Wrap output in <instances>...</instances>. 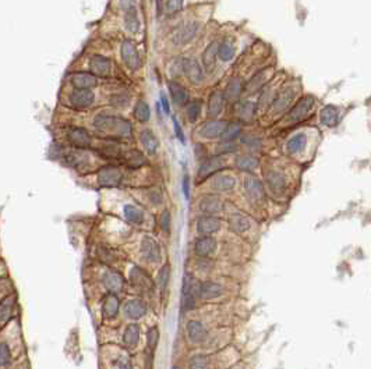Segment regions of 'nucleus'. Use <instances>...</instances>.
Segmentation results:
<instances>
[{
  "label": "nucleus",
  "mask_w": 371,
  "mask_h": 369,
  "mask_svg": "<svg viewBox=\"0 0 371 369\" xmlns=\"http://www.w3.org/2000/svg\"><path fill=\"white\" fill-rule=\"evenodd\" d=\"M121 59L127 67L130 70H137L141 66V59L138 54V50L135 48V45L131 41H125L121 43Z\"/></svg>",
  "instance_id": "6e6552de"
},
{
  "label": "nucleus",
  "mask_w": 371,
  "mask_h": 369,
  "mask_svg": "<svg viewBox=\"0 0 371 369\" xmlns=\"http://www.w3.org/2000/svg\"><path fill=\"white\" fill-rule=\"evenodd\" d=\"M0 358H2V366H6L11 362V354H10V350L7 344L5 341L2 343V350H0Z\"/></svg>",
  "instance_id": "4d7b16f0"
},
{
  "label": "nucleus",
  "mask_w": 371,
  "mask_h": 369,
  "mask_svg": "<svg viewBox=\"0 0 371 369\" xmlns=\"http://www.w3.org/2000/svg\"><path fill=\"white\" fill-rule=\"evenodd\" d=\"M182 71L191 84H200L204 80V71L200 63L196 59H184L182 60Z\"/></svg>",
  "instance_id": "1a4fd4ad"
},
{
  "label": "nucleus",
  "mask_w": 371,
  "mask_h": 369,
  "mask_svg": "<svg viewBox=\"0 0 371 369\" xmlns=\"http://www.w3.org/2000/svg\"><path fill=\"white\" fill-rule=\"evenodd\" d=\"M265 181H267L270 191L275 195L284 194L288 188V178L284 173L276 169H271L268 172H265Z\"/></svg>",
  "instance_id": "423d86ee"
},
{
  "label": "nucleus",
  "mask_w": 371,
  "mask_h": 369,
  "mask_svg": "<svg viewBox=\"0 0 371 369\" xmlns=\"http://www.w3.org/2000/svg\"><path fill=\"white\" fill-rule=\"evenodd\" d=\"M94 125L101 133L120 137V138H129V137H131V133H133V127H131L130 121H127L123 117H119V116L99 115L95 117Z\"/></svg>",
  "instance_id": "f257e3e1"
},
{
  "label": "nucleus",
  "mask_w": 371,
  "mask_h": 369,
  "mask_svg": "<svg viewBox=\"0 0 371 369\" xmlns=\"http://www.w3.org/2000/svg\"><path fill=\"white\" fill-rule=\"evenodd\" d=\"M184 6V0H168L166 2V7H165V11L166 14L172 15L179 13L180 10L183 9Z\"/></svg>",
  "instance_id": "8fccbe9b"
},
{
  "label": "nucleus",
  "mask_w": 371,
  "mask_h": 369,
  "mask_svg": "<svg viewBox=\"0 0 371 369\" xmlns=\"http://www.w3.org/2000/svg\"><path fill=\"white\" fill-rule=\"evenodd\" d=\"M125 25L129 32L131 34H137L140 31L141 23H140V17H138V11H137V7H133L129 11L125 13Z\"/></svg>",
  "instance_id": "4c0bfd02"
},
{
  "label": "nucleus",
  "mask_w": 371,
  "mask_h": 369,
  "mask_svg": "<svg viewBox=\"0 0 371 369\" xmlns=\"http://www.w3.org/2000/svg\"><path fill=\"white\" fill-rule=\"evenodd\" d=\"M161 103H162V109H164L165 113L169 115V113H170V105H169L168 98H166V95H165L164 92L161 94Z\"/></svg>",
  "instance_id": "680f3d73"
},
{
  "label": "nucleus",
  "mask_w": 371,
  "mask_h": 369,
  "mask_svg": "<svg viewBox=\"0 0 371 369\" xmlns=\"http://www.w3.org/2000/svg\"><path fill=\"white\" fill-rule=\"evenodd\" d=\"M119 6L123 10V13H126V11L135 7V0H119Z\"/></svg>",
  "instance_id": "052dcab7"
},
{
  "label": "nucleus",
  "mask_w": 371,
  "mask_h": 369,
  "mask_svg": "<svg viewBox=\"0 0 371 369\" xmlns=\"http://www.w3.org/2000/svg\"><path fill=\"white\" fill-rule=\"evenodd\" d=\"M131 284H134L135 287L141 288V290H151L154 287L152 280L148 274L145 273L144 270L140 268H133L130 273Z\"/></svg>",
  "instance_id": "c85d7f7f"
},
{
  "label": "nucleus",
  "mask_w": 371,
  "mask_h": 369,
  "mask_svg": "<svg viewBox=\"0 0 371 369\" xmlns=\"http://www.w3.org/2000/svg\"><path fill=\"white\" fill-rule=\"evenodd\" d=\"M173 127H174V135H176V138L180 141V142H186V137H184V133L183 130H182V125L179 123L176 119H173Z\"/></svg>",
  "instance_id": "13d9d810"
},
{
  "label": "nucleus",
  "mask_w": 371,
  "mask_h": 369,
  "mask_svg": "<svg viewBox=\"0 0 371 369\" xmlns=\"http://www.w3.org/2000/svg\"><path fill=\"white\" fill-rule=\"evenodd\" d=\"M215 248H217V240L214 237H211V235H205V237L198 238L196 241V244H194V252L200 258L208 256Z\"/></svg>",
  "instance_id": "4be33fe9"
},
{
  "label": "nucleus",
  "mask_w": 371,
  "mask_h": 369,
  "mask_svg": "<svg viewBox=\"0 0 371 369\" xmlns=\"http://www.w3.org/2000/svg\"><path fill=\"white\" fill-rule=\"evenodd\" d=\"M236 166L239 170H243V172H249V173H253L258 168V159L256 156H253V155H240V156H237L236 158Z\"/></svg>",
  "instance_id": "e433bc0d"
},
{
  "label": "nucleus",
  "mask_w": 371,
  "mask_h": 369,
  "mask_svg": "<svg viewBox=\"0 0 371 369\" xmlns=\"http://www.w3.org/2000/svg\"><path fill=\"white\" fill-rule=\"evenodd\" d=\"M309 144V138L304 133H299V134H294L293 137H290L286 142V152L289 155H299L303 152L306 146Z\"/></svg>",
  "instance_id": "412c9836"
},
{
  "label": "nucleus",
  "mask_w": 371,
  "mask_h": 369,
  "mask_svg": "<svg viewBox=\"0 0 371 369\" xmlns=\"http://www.w3.org/2000/svg\"><path fill=\"white\" fill-rule=\"evenodd\" d=\"M14 305H15V297L11 296V297L5 298L2 301V307H0V317H2V325L5 326L6 323L10 321V318L13 317V311H14Z\"/></svg>",
  "instance_id": "a19ab883"
},
{
  "label": "nucleus",
  "mask_w": 371,
  "mask_h": 369,
  "mask_svg": "<svg viewBox=\"0 0 371 369\" xmlns=\"http://www.w3.org/2000/svg\"><path fill=\"white\" fill-rule=\"evenodd\" d=\"M201 284L191 276H186L183 284V307L186 309H193L196 307L197 298L201 297Z\"/></svg>",
  "instance_id": "20e7f679"
},
{
  "label": "nucleus",
  "mask_w": 371,
  "mask_h": 369,
  "mask_svg": "<svg viewBox=\"0 0 371 369\" xmlns=\"http://www.w3.org/2000/svg\"><path fill=\"white\" fill-rule=\"evenodd\" d=\"M237 149V145L235 142H227V141H222L221 144L218 145V154L219 155H227L235 152Z\"/></svg>",
  "instance_id": "864d4df0"
},
{
  "label": "nucleus",
  "mask_w": 371,
  "mask_h": 369,
  "mask_svg": "<svg viewBox=\"0 0 371 369\" xmlns=\"http://www.w3.org/2000/svg\"><path fill=\"white\" fill-rule=\"evenodd\" d=\"M223 103H225V95L221 92H214L209 96V102H208V115L211 117H218L223 110Z\"/></svg>",
  "instance_id": "f704fd0d"
},
{
  "label": "nucleus",
  "mask_w": 371,
  "mask_h": 369,
  "mask_svg": "<svg viewBox=\"0 0 371 369\" xmlns=\"http://www.w3.org/2000/svg\"><path fill=\"white\" fill-rule=\"evenodd\" d=\"M225 164V160L222 156H214V158L207 159L205 162H203V164L200 166L197 173L198 181L200 180H204V178L209 177L212 174H215L217 172H219Z\"/></svg>",
  "instance_id": "ddd939ff"
},
{
  "label": "nucleus",
  "mask_w": 371,
  "mask_h": 369,
  "mask_svg": "<svg viewBox=\"0 0 371 369\" xmlns=\"http://www.w3.org/2000/svg\"><path fill=\"white\" fill-rule=\"evenodd\" d=\"M229 227H231V230H233L235 233L243 234V233H246L251 227L250 219H249L246 215L240 213V212H235V213H232V215L229 216Z\"/></svg>",
  "instance_id": "b1692460"
},
{
  "label": "nucleus",
  "mask_w": 371,
  "mask_h": 369,
  "mask_svg": "<svg viewBox=\"0 0 371 369\" xmlns=\"http://www.w3.org/2000/svg\"><path fill=\"white\" fill-rule=\"evenodd\" d=\"M150 199L152 204L159 205V204H162V201H164V195H162V192L159 191V190H152V191L150 192Z\"/></svg>",
  "instance_id": "bf43d9fd"
},
{
  "label": "nucleus",
  "mask_w": 371,
  "mask_h": 369,
  "mask_svg": "<svg viewBox=\"0 0 371 369\" xmlns=\"http://www.w3.org/2000/svg\"><path fill=\"white\" fill-rule=\"evenodd\" d=\"M243 187H244V192H246L247 198H249L251 202H260L264 199V186H262V182L257 177H254V176H249V177L244 180Z\"/></svg>",
  "instance_id": "9d476101"
},
{
  "label": "nucleus",
  "mask_w": 371,
  "mask_h": 369,
  "mask_svg": "<svg viewBox=\"0 0 371 369\" xmlns=\"http://www.w3.org/2000/svg\"><path fill=\"white\" fill-rule=\"evenodd\" d=\"M218 58L221 59L222 62H231L232 59L235 58V42H233V39L226 38L222 41V43L219 45Z\"/></svg>",
  "instance_id": "ea45409f"
},
{
  "label": "nucleus",
  "mask_w": 371,
  "mask_h": 369,
  "mask_svg": "<svg viewBox=\"0 0 371 369\" xmlns=\"http://www.w3.org/2000/svg\"><path fill=\"white\" fill-rule=\"evenodd\" d=\"M314 102L315 101H314L313 96H304V98H302V99L290 109V112L286 113L285 123L288 125H293L300 123V121H303L304 119L310 115V112H311L314 106Z\"/></svg>",
  "instance_id": "f03ea898"
},
{
  "label": "nucleus",
  "mask_w": 371,
  "mask_h": 369,
  "mask_svg": "<svg viewBox=\"0 0 371 369\" xmlns=\"http://www.w3.org/2000/svg\"><path fill=\"white\" fill-rule=\"evenodd\" d=\"M173 369H180V368H179V366H174V368Z\"/></svg>",
  "instance_id": "69168bd1"
},
{
  "label": "nucleus",
  "mask_w": 371,
  "mask_h": 369,
  "mask_svg": "<svg viewBox=\"0 0 371 369\" xmlns=\"http://www.w3.org/2000/svg\"><path fill=\"white\" fill-rule=\"evenodd\" d=\"M121 182V172L115 166H105L98 173V184L101 187L112 188Z\"/></svg>",
  "instance_id": "0eeeda50"
},
{
  "label": "nucleus",
  "mask_w": 371,
  "mask_h": 369,
  "mask_svg": "<svg viewBox=\"0 0 371 369\" xmlns=\"http://www.w3.org/2000/svg\"><path fill=\"white\" fill-rule=\"evenodd\" d=\"M271 74H272L271 68H265L262 71L257 72L256 76L247 82V85L244 86V91H247L249 94H253V92L258 91V89H262L265 84L271 78Z\"/></svg>",
  "instance_id": "5701e85b"
},
{
  "label": "nucleus",
  "mask_w": 371,
  "mask_h": 369,
  "mask_svg": "<svg viewBox=\"0 0 371 369\" xmlns=\"http://www.w3.org/2000/svg\"><path fill=\"white\" fill-rule=\"evenodd\" d=\"M117 369H133L131 368V364L129 362L127 358H120L117 361Z\"/></svg>",
  "instance_id": "0e129e2a"
},
{
  "label": "nucleus",
  "mask_w": 371,
  "mask_h": 369,
  "mask_svg": "<svg viewBox=\"0 0 371 369\" xmlns=\"http://www.w3.org/2000/svg\"><path fill=\"white\" fill-rule=\"evenodd\" d=\"M102 311H103V315L106 318H113L115 315H117V312H119V300H117V297L113 292L109 294V296H106Z\"/></svg>",
  "instance_id": "37998d69"
},
{
  "label": "nucleus",
  "mask_w": 371,
  "mask_h": 369,
  "mask_svg": "<svg viewBox=\"0 0 371 369\" xmlns=\"http://www.w3.org/2000/svg\"><path fill=\"white\" fill-rule=\"evenodd\" d=\"M241 134V124L237 121H232L226 124L223 133H222L221 138L222 141H227V142H235V139Z\"/></svg>",
  "instance_id": "c03bdc74"
},
{
  "label": "nucleus",
  "mask_w": 371,
  "mask_h": 369,
  "mask_svg": "<svg viewBox=\"0 0 371 369\" xmlns=\"http://www.w3.org/2000/svg\"><path fill=\"white\" fill-rule=\"evenodd\" d=\"M123 340H125L126 345L135 347V345L138 344V340H140V327L134 325V323L129 325L125 331V336H123Z\"/></svg>",
  "instance_id": "a18cd8bd"
},
{
  "label": "nucleus",
  "mask_w": 371,
  "mask_h": 369,
  "mask_svg": "<svg viewBox=\"0 0 371 369\" xmlns=\"http://www.w3.org/2000/svg\"><path fill=\"white\" fill-rule=\"evenodd\" d=\"M158 339H159V331L156 327H151L148 330V335H147V340H148V350L154 351L156 344H158Z\"/></svg>",
  "instance_id": "603ef678"
},
{
  "label": "nucleus",
  "mask_w": 371,
  "mask_h": 369,
  "mask_svg": "<svg viewBox=\"0 0 371 369\" xmlns=\"http://www.w3.org/2000/svg\"><path fill=\"white\" fill-rule=\"evenodd\" d=\"M183 192H184V197L190 198V178L188 176H184L183 178Z\"/></svg>",
  "instance_id": "e2e57ef3"
},
{
  "label": "nucleus",
  "mask_w": 371,
  "mask_h": 369,
  "mask_svg": "<svg viewBox=\"0 0 371 369\" xmlns=\"http://www.w3.org/2000/svg\"><path fill=\"white\" fill-rule=\"evenodd\" d=\"M103 283H105L106 288L111 292H113V294L121 291L123 287H125L123 276L119 272H116V270H108L106 272L105 276H103Z\"/></svg>",
  "instance_id": "393cba45"
},
{
  "label": "nucleus",
  "mask_w": 371,
  "mask_h": 369,
  "mask_svg": "<svg viewBox=\"0 0 371 369\" xmlns=\"http://www.w3.org/2000/svg\"><path fill=\"white\" fill-rule=\"evenodd\" d=\"M147 311V305L143 300H131L126 304V315L131 319H140Z\"/></svg>",
  "instance_id": "473e14b6"
},
{
  "label": "nucleus",
  "mask_w": 371,
  "mask_h": 369,
  "mask_svg": "<svg viewBox=\"0 0 371 369\" xmlns=\"http://www.w3.org/2000/svg\"><path fill=\"white\" fill-rule=\"evenodd\" d=\"M294 96H296V91H294L293 86H285V88H282L278 92L275 101L272 102V105L270 106L271 113L274 116L285 115L286 112L289 110L290 105L293 103Z\"/></svg>",
  "instance_id": "7ed1b4c3"
},
{
  "label": "nucleus",
  "mask_w": 371,
  "mask_h": 369,
  "mask_svg": "<svg viewBox=\"0 0 371 369\" xmlns=\"http://www.w3.org/2000/svg\"><path fill=\"white\" fill-rule=\"evenodd\" d=\"M225 127H226L225 121H221V120L207 121L205 124H203L201 127H200V130H198V134L201 135L203 138H207V139L218 138V137H221L222 135Z\"/></svg>",
  "instance_id": "f3484780"
},
{
  "label": "nucleus",
  "mask_w": 371,
  "mask_h": 369,
  "mask_svg": "<svg viewBox=\"0 0 371 369\" xmlns=\"http://www.w3.org/2000/svg\"><path fill=\"white\" fill-rule=\"evenodd\" d=\"M140 141H141V145L144 146L147 154L148 155L156 154V151H158V146H159V141L158 138L152 134V131H150V130L141 131Z\"/></svg>",
  "instance_id": "2f4dec72"
},
{
  "label": "nucleus",
  "mask_w": 371,
  "mask_h": 369,
  "mask_svg": "<svg viewBox=\"0 0 371 369\" xmlns=\"http://www.w3.org/2000/svg\"><path fill=\"white\" fill-rule=\"evenodd\" d=\"M90 68L94 76H98V77H106L111 74L112 70V62L111 59L105 58V56H101V54H95L92 56L91 60H90Z\"/></svg>",
  "instance_id": "4468645a"
},
{
  "label": "nucleus",
  "mask_w": 371,
  "mask_h": 369,
  "mask_svg": "<svg viewBox=\"0 0 371 369\" xmlns=\"http://www.w3.org/2000/svg\"><path fill=\"white\" fill-rule=\"evenodd\" d=\"M169 92H170V96L172 99L178 106H184L188 103V92L187 89L184 88L182 84H179L176 81H169Z\"/></svg>",
  "instance_id": "bb28decb"
},
{
  "label": "nucleus",
  "mask_w": 371,
  "mask_h": 369,
  "mask_svg": "<svg viewBox=\"0 0 371 369\" xmlns=\"http://www.w3.org/2000/svg\"><path fill=\"white\" fill-rule=\"evenodd\" d=\"M201 297L205 300H212V298L219 297L222 294V286L215 283V282H204L201 283Z\"/></svg>",
  "instance_id": "79ce46f5"
},
{
  "label": "nucleus",
  "mask_w": 371,
  "mask_h": 369,
  "mask_svg": "<svg viewBox=\"0 0 371 369\" xmlns=\"http://www.w3.org/2000/svg\"><path fill=\"white\" fill-rule=\"evenodd\" d=\"M241 92H243V82H241L240 78H232L226 85V89L223 92L225 101L231 102V103L236 102L240 98Z\"/></svg>",
  "instance_id": "7c9ffc66"
},
{
  "label": "nucleus",
  "mask_w": 371,
  "mask_h": 369,
  "mask_svg": "<svg viewBox=\"0 0 371 369\" xmlns=\"http://www.w3.org/2000/svg\"><path fill=\"white\" fill-rule=\"evenodd\" d=\"M200 24L197 21H186L183 24L176 28V31L172 35V41L176 45H186V43L191 42L196 35L198 34Z\"/></svg>",
  "instance_id": "39448f33"
},
{
  "label": "nucleus",
  "mask_w": 371,
  "mask_h": 369,
  "mask_svg": "<svg viewBox=\"0 0 371 369\" xmlns=\"http://www.w3.org/2000/svg\"><path fill=\"white\" fill-rule=\"evenodd\" d=\"M70 81L76 89H92L98 85L97 77L90 72H74Z\"/></svg>",
  "instance_id": "2eb2a0df"
},
{
  "label": "nucleus",
  "mask_w": 371,
  "mask_h": 369,
  "mask_svg": "<svg viewBox=\"0 0 371 369\" xmlns=\"http://www.w3.org/2000/svg\"><path fill=\"white\" fill-rule=\"evenodd\" d=\"M200 209L205 215L215 216L218 213H221L222 209H223V204H222L221 198L217 197V195H205L200 201Z\"/></svg>",
  "instance_id": "a211bd4d"
},
{
  "label": "nucleus",
  "mask_w": 371,
  "mask_h": 369,
  "mask_svg": "<svg viewBox=\"0 0 371 369\" xmlns=\"http://www.w3.org/2000/svg\"><path fill=\"white\" fill-rule=\"evenodd\" d=\"M208 360L203 355H197L193 360L190 361V369H207Z\"/></svg>",
  "instance_id": "5fc2aeb1"
},
{
  "label": "nucleus",
  "mask_w": 371,
  "mask_h": 369,
  "mask_svg": "<svg viewBox=\"0 0 371 369\" xmlns=\"http://www.w3.org/2000/svg\"><path fill=\"white\" fill-rule=\"evenodd\" d=\"M219 227H221V220L218 217H215V216L205 215L198 217L197 231L201 233V234L211 235L212 233L219 230Z\"/></svg>",
  "instance_id": "6ab92c4d"
},
{
  "label": "nucleus",
  "mask_w": 371,
  "mask_h": 369,
  "mask_svg": "<svg viewBox=\"0 0 371 369\" xmlns=\"http://www.w3.org/2000/svg\"><path fill=\"white\" fill-rule=\"evenodd\" d=\"M159 226H161V229L166 233L170 231V213L168 211H164L162 212V215L159 217Z\"/></svg>",
  "instance_id": "6e6d98bb"
},
{
  "label": "nucleus",
  "mask_w": 371,
  "mask_h": 369,
  "mask_svg": "<svg viewBox=\"0 0 371 369\" xmlns=\"http://www.w3.org/2000/svg\"><path fill=\"white\" fill-rule=\"evenodd\" d=\"M243 145L250 151H260L261 139L256 138L253 135H246V137H243Z\"/></svg>",
  "instance_id": "3c124183"
},
{
  "label": "nucleus",
  "mask_w": 371,
  "mask_h": 369,
  "mask_svg": "<svg viewBox=\"0 0 371 369\" xmlns=\"http://www.w3.org/2000/svg\"><path fill=\"white\" fill-rule=\"evenodd\" d=\"M141 255L148 262H158L161 259V247L151 235H145L141 241Z\"/></svg>",
  "instance_id": "f8f14e48"
},
{
  "label": "nucleus",
  "mask_w": 371,
  "mask_h": 369,
  "mask_svg": "<svg viewBox=\"0 0 371 369\" xmlns=\"http://www.w3.org/2000/svg\"><path fill=\"white\" fill-rule=\"evenodd\" d=\"M123 215H125V217L127 219V222L131 223V225L140 226L144 223L145 215H144V212H143V209H140L138 206L126 205L125 208H123Z\"/></svg>",
  "instance_id": "72a5a7b5"
},
{
  "label": "nucleus",
  "mask_w": 371,
  "mask_h": 369,
  "mask_svg": "<svg viewBox=\"0 0 371 369\" xmlns=\"http://www.w3.org/2000/svg\"><path fill=\"white\" fill-rule=\"evenodd\" d=\"M218 52H219V43L212 42L207 46L203 53V66L207 71H212L217 64Z\"/></svg>",
  "instance_id": "c756f323"
},
{
  "label": "nucleus",
  "mask_w": 371,
  "mask_h": 369,
  "mask_svg": "<svg viewBox=\"0 0 371 369\" xmlns=\"http://www.w3.org/2000/svg\"><path fill=\"white\" fill-rule=\"evenodd\" d=\"M236 186V178L231 174H217L211 180L212 190L218 192H226L233 190Z\"/></svg>",
  "instance_id": "aec40b11"
},
{
  "label": "nucleus",
  "mask_w": 371,
  "mask_h": 369,
  "mask_svg": "<svg viewBox=\"0 0 371 369\" xmlns=\"http://www.w3.org/2000/svg\"><path fill=\"white\" fill-rule=\"evenodd\" d=\"M67 139L77 149H85L91 145V137L84 128H72L67 133Z\"/></svg>",
  "instance_id": "dca6fc26"
},
{
  "label": "nucleus",
  "mask_w": 371,
  "mask_h": 369,
  "mask_svg": "<svg viewBox=\"0 0 371 369\" xmlns=\"http://www.w3.org/2000/svg\"><path fill=\"white\" fill-rule=\"evenodd\" d=\"M187 335L193 343H203L208 339V331L203 323L198 321H190L187 323Z\"/></svg>",
  "instance_id": "a878e982"
},
{
  "label": "nucleus",
  "mask_w": 371,
  "mask_h": 369,
  "mask_svg": "<svg viewBox=\"0 0 371 369\" xmlns=\"http://www.w3.org/2000/svg\"><path fill=\"white\" fill-rule=\"evenodd\" d=\"M134 117L140 123H147L151 119V110L148 103L144 101H138L134 107Z\"/></svg>",
  "instance_id": "49530a36"
},
{
  "label": "nucleus",
  "mask_w": 371,
  "mask_h": 369,
  "mask_svg": "<svg viewBox=\"0 0 371 369\" xmlns=\"http://www.w3.org/2000/svg\"><path fill=\"white\" fill-rule=\"evenodd\" d=\"M95 95L92 89H74L70 94V103L74 109H85L94 103Z\"/></svg>",
  "instance_id": "9b49d317"
},
{
  "label": "nucleus",
  "mask_w": 371,
  "mask_h": 369,
  "mask_svg": "<svg viewBox=\"0 0 371 369\" xmlns=\"http://www.w3.org/2000/svg\"><path fill=\"white\" fill-rule=\"evenodd\" d=\"M123 162H125L129 168H133V169H137V168H141V166H144L145 164V158L144 155L138 152V151H135V149H131V151H127L123 154Z\"/></svg>",
  "instance_id": "58836bf2"
},
{
  "label": "nucleus",
  "mask_w": 371,
  "mask_h": 369,
  "mask_svg": "<svg viewBox=\"0 0 371 369\" xmlns=\"http://www.w3.org/2000/svg\"><path fill=\"white\" fill-rule=\"evenodd\" d=\"M169 279H170V266L166 265V266L161 269V272L158 273V278H156V283H158V286L161 287L162 291H164L166 286H168Z\"/></svg>",
  "instance_id": "09e8293b"
},
{
  "label": "nucleus",
  "mask_w": 371,
  "mask_h": 369,
  "mask_svg": "<svg viewBox=\"0 0 371 369\" xmlns=\"http://www.w3.org/2000/svg\"><path fill=\"white\" fill-rule=\"evenodd\" d=\"M321 123L327 127H335L339 121V110L332 105H328L321 110Z\"/></svg>",
  "instance_id": "c9c22d12"
},
{
  "label": "nucleus",
  "mask_w": 371,
  "mask_h": 369,
  "mask_svg": "<svg viewBox=\"0 0 371 369\" xmlns=\"http://www.w3.org/2000/svg\"><path fill=\"white\" fill-rule=\"evenodd\" d=\"M201 115V101H191L188 102L186 106V116L190 123H196L198 120V117Z\"/></svg>",
  "instance_id": "de8ad7c7"
},
{
  "label": "nucleus",
  "mask_w": 371,
  "mask_h": 369,
  "mask_svg": "<svg viewBox=\"0 0 371 369\" xmlns=\"http://www.w3.org/2000/svg\"><path fill=\"white\" fill-rule=\"evenodd\" d=\"M257 109H258V107H257L256 103H253V102H240V103L237 105L236 109L237 117H239L240 121H243V123H253L254 117H256Z\"/></svg>",
  "instance_id": "cd10ccee"
}]
</instances>
